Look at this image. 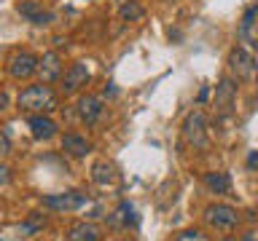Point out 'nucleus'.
Here are the masks:
<instances>
[{"mask_svg": "<svg viewBox=\"0 0 258 241\" xmlns=\"http://www.w3.org/2000/svg\"><path fill=\"white\" fill-rule=\"evenodd\" d=\"M116 241H126V238H116Z\"/></svg>", "mask_w": 258, "mask_h": 241, "instance_id": "bb28decb", "label": "nucleus"}, {"mask_svg": "<svg viewBox=\"0 0 258 241\" xmlns=\"http://www.w3.org/2000/svg\"><path fill=\"white\" fill-rule=\"evenodd\" d=\"M175 241H210L202 230H183V233H177Z\"/></svg>", "mask_w": 258, "mask_h": 241, "instance_id": "412c9836", "label": "nucleus"}, {"mask_svg": "<svg viewBox=\"0 0 258 241\" xmlns=\"http://www.w3.org/2000/svg\"><path fill=\"white\" fill-rule=\"evenodd\" d=\"M255 19H258V6H250L247 11H245V16H242V24H239V32H242V35H247V30L255 24Z\"/></svg>", "mask_w": 258, "mask_h": 241, "instance_id": "aec40b11", "label": "nucleus"}, {"mask_svg": "<svg viewBox=\"0 0 258 241\" xmlns=\"http://www.w3.org/2000/svg\"><path fill=\"white\" fill-rule=\"evenodd\" d=\"M207 96H210V88H207V86H202V91H199V102H205Z\"/></svg>", "mask_w": 258, "mask_h": 241, "instance_id": "393cba45", "label": "nucleus"}, {"mask_svg": "<svg viewBox=\"0 0 258 241\" xmlns=\"http://www.w3.org/2000/svg\"><path fill=\"white\" fill-rule=\"evenodd\" d=\"M118 14H121V19H124V22H140L145 16V8L137 3V0H126V3L121 6Z\"/></svg>", "mask_w": 258, "mask_h": 241, "instance_id": "a211bd4d", "label": "nucleus"}, {"mask_svg": "<svg viewBox=\"0 0 258 241\" xmlns=\"http://www.w3.org/2000/svg\"><path fill=\"white\" fill-rule=\"evenodd\" d=\"M38 75H40V83H54V80L62 78V59L56 51H48L40 56L38 62Z\"/></svg>", "mask_w": 258, "mask_h": 241, "instance_id": "9b49d317", "label": "nucleus"}, {"mask_svg": "<svg viewBox=\"0 0 258 241\" xmlns=\"http://www.w3.org/2000/svg\"><path fill=\"white\" fill-rule=\"evenodd\" d=\"M102 110H105L102 99L94 94H86L78 99V118H81V124H86V126H94L97 120L102 118Z\"/></svg>", "mask_w": 258, "mask_h": 241, "instance_id": "9d476101", "label": "nucleus"}, {"mask_svg": "<svg viewBox=\"0 0 258 241\" xmlns=\"http://www.w3.org/2000/svg\"><path fill=\"white\" fill-rule=\"evenodd\" d=\"M62 150L70 153V156H76V158H84L86 153H92V142H89L84 134L70 132V134L62 137Z\"/></svg>", "mask_w": 258, "mask_h": 241, "instance_id": "4468645a", "label": "nucleus"}, {"mask_svg": "<svg viewBox=\"0 0 258 241\" xmlns=\"http://www.w3.org/2000/svg\"><path fill=\"white\" fill-rule=\"evenodd\" d=\"M43 217H40L38 212H32L30 217H27V222H24L22 225V236H32V233H35V230H40V228H43Z\"/></svg>", "mask_w": 258, "mask_h": 241, "instance_id": "6ab92c4d", "label": "nucleus"}, {"mask_svg": "<svg viewBox=\"0 0 258 241\" xmlns=\"http://www.w3.org/2000/svg\"><path fill=\"white\" fill-rule=\"evenodd\" d=\"M237 102V83L231 78H221L215 86V110L218 115H229Z\"/></svg>", "mask_w": 258, "mask_h": 241, "instance_id": "6e6552de", "label": "nucleus"}, {"mask_svg": "<svg viewBox=\"0 0 258 241\" xmlns=\"http://www.w3.org/2000/svg\"><path fill=\"white\" fill-rule=\"evenodd\" d=\"M226 241H234V238H226Z\"/></svg>", "mask_w": 258, "mask_h": 241, "instance_id": "cd10ccee", "label": "nucleus"}, {"mask_svg": "<svg viewBox=\"0 0 258 241\" xmlns=\"http://www.w3.org/2000/svg\"><path fill=\"white\" fill-rule=\"evenodd\" d=\"M205 220H207V225H213L215 230H231V228H237L239 214H237V209L229 206V204H213V206L205 209Z\"/></svg>", "mask_w": 258, "mask_h": 241, "instance_id": "20e7f679", "label": "nucleus"}, {"mask_svg": "<svg viewBox=\"0 0 258 241\" xmlns=\"http://www.w3.org/2000/svg\"><path fill=\"white\" fill-rule=\"evenodd\" d=\"M8 150H11V140H8L6 129H0V156H6Z\"/></svg>", "mask_w": 258, "mask_h": 241, "instance_id": "4be33fe9", "label": "nucleus"}, {"mask_svg": "<svg viewBox=\"0 0 258 241\" xmlns=\"http://www.w3.org/2000/svg\"><path fill=\"white\" fill-rule=\"evenodd\" d=\"M64 238L68 241H100L102 230H100V225H94V222H73Z\"/></svg>", "mask_w": 258, "mask_h": 241, "instance_id": "ddd939ff", "label": "nucleus"}, {"mask_svg": "<svg viewBox=\"0 0 258 241\" xmlns=\"http://www.w3.org/2000/svg\"><path fill=\"white\" fill-rule=\"evenodd\" d=\"M110 225L113 228H129V225H137V214H135V206L129 201H121L118 209L113 212L110 217Z\"/></svg>", "mask_w": 258, "mask_h": 241, "instance_id": "f3484780", "label": "nucleus"}, {"mask_svg": "<svg viewBox=\"0 0 258 241\" xmlns=\"http://www.w3.org/2000/svg\"><path fill=\"white\" fill-rule=\"evenodd\" d=\"M38 56L30 54V51H16L11 54V59H8V72H11V78L16 80H27L38 72Z\"/></svg>", "mask_w": 258, "mask_h": 241, "instance_id": "39448f33", "label": "nucleus"}, {"mask_svg": "<svg viewBox=\"0 0 258 241\" xmlns=\"http://www.w3.org/2000/svg\"><path fill=\"white\" fill-rule=\"evenodd\" d=\"M245 241H258L255 236H245Z\"/></svg>", "mask_w": 258, "mask_h": 241, "instance_id": "a878e982", "label": "nucleus"}, {"mask_svg": "<svg viewBox=\"0 0 258 241\" xmlns=\"http://www.w3.org/2000/svg\"><path fill=\"white\" fill-rule=\"evenodd\" d=\"M16 11H19L27 22L38 24V27H46V24H51L56 16L51 11H46L40 3H35V0H22V3H16Z\"/></svg>", "mask_w": 258, "mask_h": 241, "instance_id": "1a4fd4ad", "label": "nucleus"}, {"mask_svg": "<svg viewBox=\"0 0 258 241\" xmlns=\"http://www.w3.org/2000/svg\"><path fill=\"white\" fill-rule=\"evenodd\" d=\"M8 104H11V102H8V94H6V91H0V112H6V110H8Z\"/></svg>", "mask_w": 258, "mask_h": 241, "instance_id": "5701e85b", "label": "nucleus"}, {"mask_svg": "<svg viewBox=\"0 0 258 241\" xmlns=\"http://www.w3.org/2000/svg\"><path fill=\"white\" fill-rule=\"evenodd\" d=\"M183 140L191 148H207V115L202 110H194L183 120Z\"/></svg>", "mask_w": 258, "mask_h": 241, "instance_id": "f03ea898", "label": "nucleus"}, {"mask_svg": "<svg viewBox=\"0 0 258 241\" xmlns=\"http://www.w3.org/2000/svg\"><path fill=\"white\" fill-rule=\"evenodd\" d=\"M16 104H19V110L24 112H48L56 107V96L51 91V86L48 83H38V86H27L24 91L19 94V99H16Z\"/></svg>", "mask_w": 258, "mask_h": 241, "instance_id": "f257e3e1", "label": "nucleus"}, {"mask_svg": "<svg viewBox=\"0 0 258 241\" xmlns=\"http://www.w3.org/2000/svg\"><path fill=\"white\" fill-rule=\"evenodd\" d=\"M116 166L110 164V161H97V164L92 166V180L97 185H102V188H108V185L116 182Z\"/></svg>", "mask_w": 258, "mask_h": 241, "instance_id": "dca6fc26", "label": "nucleus"}, {"mask_svg": "<svg viewBox=\"0 0 258 241\" xmlns=\"http://www.w3.org/2000/svg\"><path fill=\"white\" fill-rule=\"evenodd\" d=\"M202 182H205V188L210 193H215V196H226V193L231 190V177L226 172H207L202 177Z\"/></svg>", "mask_w": 258, "mask_h": 241, "instance_id": "2eb2a0df", "label": "nucleus"}, {"mask_svg": "<svg viewBox=\"0 0 258 241\" xmlns=\"http://www.w3.org/2000/svg\"><path fill=\"white\" fill-rule=\"evenodd\" d=\"M30 132H32V137L35 140H43V142H48V140H54L56 137V124L48 115H43V112H35V115H30Z\"/></svg>", "mask_w": 258, "mask_h": 241, "instance_id": "f8f14e48", "label": "nucleus"}, {"mask_svg": "<svg viewBox=\"0 0 258 241\" xmlns=\"http://www.w3.org/2000/svg\"><path fill=\"white\" fill-rule=\"evenodd\" d=\"M247 164H250V166H258V150H253V153L247 156Z\"/></svg>", "mask_w": 258, "mask_h": 241, "instance_id": "b1692460", "label": "nucleus"}, {"mask_svg": "<svg viewBox=\"0 0 258 241\" xmlns=\"http://www.w3.org/2000/svg\"><path fill=\"white\" fill-rule=\"evenodd\" d=\"M229 70L239 80H247V78H253V72H255V59L250 56V51H245L242 46H237V48L229 51Z\"/></svg>", "mask_w": 258, "mask_h": 241, "instance_id": "423d86ee", "label": "nucleus"}, {"mask_svg": "<svg viewBox=\"0 0 258 241\" xmlns=\"http://www.w3.org/2000/svg\"><path fill=\"white\" fill-rule=\"evenodd\" d=\"M89 196L81 190H64V193H51V196H43V206L54 209V212H76V209L86 206Z\"/></svg>", "mask_w": 258, "mask_h": 241, "instance_id": "7ed1b4c3", "label": "nucleus"}, {"mask_svg": "<svg viewBox=\"0 0 258 241\" xmlns=\"http://www.w3.org/2000/svg\"><path fill=\"white\" fill-rule=\"evenodd\" d=\"M89 78H92L89 64H86V62H73L70 67L64 70V75H62V91H64V94L78 91V88H84V86L89 83Z\"/></svg>", "mask_w": 258, "mask_h": 241, "instance_id": "0eeeda50", "label": "nucleus"}]
</instances>
